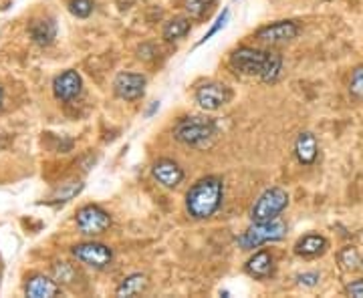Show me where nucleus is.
I'll use <instances>...</instances> for the list:
<instances>
[{
    "instance_id": "obj_1",
    "label": "nucleus",
    "mask_w": 363,
    "mask_h": 298,
    "mask_svg": "<svg viewBox=\"0 0 363 298\" xmlns=\"http://www.w3.org/2000/svg\"><path fill=\"white\" fill-rule=\"evenodd\" d=\"M230 67L244 77H257L262 83H274L283 71V57L271 51L238 46L230 53Z\"/></svg>"
},
{
    "instance_id": "obj_2",
    "label": "nucleus",
    "mask_w": 363,
    "mask_h": 298,
    "mask_svg": "<svg viewBox=\"0 0 363 298\" xmlns=\"http://www.w3.org/2000/svg\"><path fill=\"white\" fill-rule=\"evenodd\" d=\"M222 200H224L222 179L208 176V178L198 179L190 188V192L186 194V212L194 220H208L220 209Z\"/></svg>"
},
{
    "instance_id": "obj_3",
    "label": "nucleus",
    "mask_w": 363,
    "mask_h": 298,
    "mask_svg": "<svg viewBox=\"0 0 363 298\" xmlns=\"http://www.w3.org/2000/svg\"><path fill=\"white\" fill-rule=\"evenodd\" d=\"M218 134L216 121L204 115L182 117L174 127V139L188 148H206Z\"/></svg>"
},
{
    "instance_id": "obj_4",
    "label": "nucleus",
    "mask_w": 363,
    "mask_h": 298,
    "mask_svg": "<svg viewBox=\"0 0 363 298\" xmlns=\"http://www.w3.org/2000/svg\"><path fill=\"white\" fill-rule=\"evenodd\" d=\"M285 236H287V224L281 218H274L269 222H253V226L246 232H242V236H238L236 242L242 250H255L262 244L279 242Z\"/></svg>"
},
{
    "instance_id": "obj_5",
    "label": "nucleus",
    "mask_w": 363,
    "mask_h": 298,
    "mask_svg": "<svg viewBox=\"0 0 363 298\" xmlns=\"http://www.w3.org/2000/svg\"><path fill=\"white\" fill-rule=\"evenodd\" d=\"M288 206V194L283 188H269L258 195L255 206L250 209L253 222H269L274 218H281V214Z\"/></svg>"
},
{
    "instance_id": "obj_6",
    "label": "nucleus",
    "mask_w": 363,
    "mask_h": 298,
    "mask_svg": "<svg viewBox=\"0 0 363 298\" xmlns=\"http://www.w3.org/2000/svg\"><path fill=\"white\" fill-rule=\"evenodd\" d=\"M75 224L81 234H85V236H99L111 226V216L103 208H99L95 204H87V206H83L77 212Z\"/></svg>"
},
{
    "instance_id": "obj_7",
    "label": "nucleus",
    "mask_w": 363,
    "mask_h": 298,
    "mask_svg": "<svg viewBox=\"0 0 363 298\" xmlns=\"http://www.w3.org/2000/svg\"><path fill=\"white\" fill-rule=\"evenodd\" d=\"M73 258H77L79 262H83L85 266H91L95 270H103L111 264L113 260V252L111 248L101 244V242H83V244H75L71 248Z\"/></svg>"
},
{
    "instance_id": "obj_8",
    "label": "nucleus",
    "mask_w": 363,
    "mask_h": 298,
    "mask_svg": "<svg viewBox=\"0 0 363 298\" xmlns=\"http://www.w3.org/2000/svg\"><path fill=\"white\" fill-rule=\"evenodd\" d=\"M299 25L295 20H276L255 32V39L265 45H285L299 37Z\"/></svg>"
},
{
    "instance_id": "obj_9",
    "label": "nucleus",
    "mask_w": 363,
    "mask_h": 298,
    "mask_svg": "<svg viewBox=\"0 0 363 298\" xmlns=\"http://www.w3.org/2000/svg\"><path fill=\"white\" fill-rule=\"evenodd\" d=\"M232 91L224 83H204L196 89V103L204 111H218L220 107L230 103Z\"/></svg>"
},
{
    "instance_id": "obj_10",
    "label": "nucleus",
    "mask_w": 363,
    "mask_h": 298,
    "mask_svg": "<svg viewBox=\"0 0 363 298\" xmlns=\"http://www.w3.org/2000/svg\"><path fill=\"white\" fill-rule=\"evenodd\" d=\"M146 77L139 73H120L113 81V91L123 101H137L146 93Z\"/></svg>"
},
{
    "instance_id": "obj_11",
    "label": "nucleus",
    "mask_w": 363,
    "mask_h": 298,
    "mask_svg": "<svg viewBox=\"0 0 363 298\" xmlns=\"http://www.w3.org/2000/svg\"><path fill=\"white\" fill-rule=\"evenodd\" d=\"M83 91V79L77 71H65L55 77L53 81V93H55V99H59L60 103H69L77 99Z\"/></svg>"
},
{
    "instance_id": "obj_12",
    "label": "nucleus",
    "mask_w": 363,
    "mask_h": 298,
    "mask_svg": "<svg viewBox=\"0 0 363 298\" xmlns=\"http://www.w3.org/2000/svg\"><path fill=\"white\" fill-rule=\"evenodd\" d=\"M151 176L160 186H164L167 190H174L184 181V169L174 160L164 157V160H158L151 165Z\"/></svg>"
},
{
    "instance_id": "obj_13",
    "label": "nucleus",
    "mask_w": 363,
    "mask_h": 298,
    "mask_svg": "<svg viewBox=\"0 0 363 298\" xmlns=\"http://www.w3.org/2000/svg\"><path fill=\"white\" fill-rule=\"evenodd\" d=\"M244 270H246L248 276H253L257 280L269 278V276H272V272H274L272 254L269 250H258V252H255L248 258V262L244 264Z\"/></svg>"
},
{
    "instance_id": "obj_14",
    "label": "nucleus",
    "mask_w": 363,
    "mask_h": 298,
    "mask_svg": "<svg viewBox=\"0 0 363 298\" xmlns=\"http://www.w3.org/2000/svg\"><path fill=\"white\" fill-rule=\"evenodd\" d=\"M319 153V143L317 137L311 134V131H302L295 141V155H297V162L301 165H313L317 160Z\"/></svg>"
},
{
    "instance_id": "obj_15",
    "label": "nucleus",
    "mask_w": 363,
    "mask_h": 298,
    "mask_svg": "<svg viewBox=\"0 0 363 298\" xmlns=\"http://www.w3.org/2000/svg\"><path fill=\"white\" fill-rule=\"evenodd\" d=\"M329 250V240L321 234H307L295 244V254L301 258H317Z\"/></svg>"
},
{
    "instance_id": "obj_16",
    "label": "nucleus",
    "mask_w": 363,
    "mask_h": 298,
    "mask_svg": "<svg viewBox=\"0 0 363 298\" xmlns=\"http://www.w3.org/2000/svg\"><path fill=\"white\" fill-rule=\"evenodd\" d=\"M32 43L39 46H49L57 39V22L53 18H37L29 27Z\"/></svg>"
},
{
    "instance_id": "obj_17",
    "label": "nucleus",
    "mask_w": 363,
    "mask_h": 298,
    "mask_svg": "<svg viewBox=\"0 0 363 298\" xmlns=\"http://www.w3.org/2000/svg\"><path fill=\"white\" fill-rule=\"evenodd\" d=\"M60 292V286L49 276L37 274L25 284V294L30 298H53Z\"/></svg>"
},
{
    "instance_id": "obj_18",
    "label": "nucleus",
    "mask_w": 363,
    "mask_h": 298,
    "mask_svg": "<svg viewBox=\"0 0 363 298\" xmlns=\"http://www.w3.org/2000/svg\"><path fill=\"white\" fill-rule=\"evenodd\" d=\"M148 286H150L148 276L141 272H136V274H129L121 280L115 294L117 297H137V294H144L148 290Z\"/></svg>"
},
{
    "instance_id": "obj_19",
    "label": "nucleus",
    "mask_w": 363,
    "mask_h": 298,
    "mask_svg": "<svg viewBox=\"0 0 363 298\" xmlns=\"http://www.w3.org/2000/svg\"><path fill=\"white\" fill-rule=\"evenodd\" d=\"M190 29H192L190 18H186V16H176V18L167 20L162 34H164V39H166L167 43H174V41L184 39V37L190 32Z\"/></svg>"
},
{
    "instance_id": "obj_20",
    "label": "nucleus",
    "mask_w": 363,
    "mask_h": 298,
    "mask_svg": "<svg viewBox=\"0 0 363 298\" xmlns=\"http://www.w3.org/2000/svg\"><path fill=\"white\" fill-rule=\"evenodd\" d=\"M85 188V183L83 181H67V183H60V188H57V192L53 194V202H69V200H73L75 195L81 194V190Z\"/></svg>"
},
{
    "instance_id": "obj_21",
    "label": "nucleus",
    "mask_w": 363,
    "mask_h": 298,
    "mask_svg": "<svg viewBox=\"0 0 363 298\" xmlns=\"http://www.w3.org/2000/svg\"><path fill=\"white\" fill-rule=\"evenodd\" d=\"M216 0H186V13L190 15V18H202L204 15H208Z\"/></svg>"
},
{
    "instance_id": "obj_22",
    "label": "nucleus",
    "mask_w": 363,
    "mask_h": 298,
    "mask_svg": "<svg viewBox=\"0 0 363 298\" xmlns=\"http://www.w3.org/2000/svg\"><path fill=\"white\" fill-rule=\"evenodd\" d=\"M339 264H341V268L343 270H355L359 264H362V258H359V252L355 250V248H343L341 252H339Z\"/></svg>"
},
{
    "instance_id": "obj_23",
    "label": "nucleus",
    "mask_w": 363,
    "mask_h": 298,
    "mask_svg": "<svg viewBox=\"0 0 363 298\" xmlns=\"http://www.w3.org/2000/svg\"><path fill=\"white\" fill-rule=\"evenodd\" d=\"M349 95H351L355 101H363V67H357V69L351 73Z\"/></svg>"
},
{
    "instance_id": "obj_24",
    "label": "nucleus",
    "mask_w": 363,
    "mask_h": 298,
    "mask_svg": "<svg viewBox=\"0 0 363 298\" xmlns=\"http://www.w3.org/2000/svg\"><path fill=\"white\" fill-rule=\"evenodd\" d=\"M93 0H69V13L77 18H87L93 13Z\"/></svg>"
},
{
    "instance_id": "obj_25",
    "label": "nucleus",
    "mask_w": 363,
    "mask_h": 298,
    "mask_svg": "<svg viewBox=\"0 0 363 298\" xmlns=\"http://www.w3.org/2000/svg\"><path fill=\"white\" fill-rule=\"evenodd\" d=\"M228 15H230V11H228V8H224V11H222V15L218 16V18H216V22H214V25L210 27V30H208V32H206V34H204V37H202V39L198 41L196 46H200L202 43H206V41H210L212 37H214V34H216L218 30L224 29V27H227V22H228Z\"/></svg>"
},
{
    "instance_id": "obj_26",
    "label": "nucleus",
    "mask_w": 363,
    "mask_h": 298,
    "mask_svg": "<svg viewBox=\"0 0 363 298\" xmlns=\"http://www.w3.org/2000/svg\"><path fill=\"white\" fill-rule=\"evenodd\" d=\"M319 280H321V274H319V272H302V274L297 276V283L302 284V286H307V288L317 286Z\"/></svg>"
},
{
    "instance_id": "obj_27",
    "label": "nucleus",
    "mask_w": 363,
    "mask_h": 298,
    "mask_svg": "<svg viewBox=\"0 0 363 298\" xmlns=\"http://www.w3.org/2000/svg\"><path fill=\"white\" fill-rule=\"evenodd\" d=\"M345 294L348 297H355V298H363V280H353L345 286Z\"/></svg>"
},
{
    "instance_id": "obj_28",
    "label": "nucleus",
    "mask_w": 363,
    "mask_h": 298,
    "mask_svg": "<svg viewBox=\"0 0 363 298\" xmlns=\"http://www.w3.org/2000/svg\"><path fill=\"white\" fill-rule=\"evenodd\" d=\"M2 101H4V91L0 87V107H2Z\"/></svg>"
}]
</instances>
